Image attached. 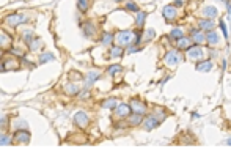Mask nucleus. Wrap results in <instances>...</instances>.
<instances>
[{
    "label": "nucleus",
    "mask_w": 231,
    "mask_h": 148,
    "mask_svg": "<svg viewBox=\"0 0 231 148\" xmlns=\"http://www.w3.org/2000/svg\"><path fill=\"white\" fill-rule=\"evenodd\" d=\"M29 47H30V51H36V49H39V47H41L39 38H33L30 43H29Z\"/></svg>",
    "instance_id": "b1692460"
},
{
    "label": "nucleus",
    "mask_w": 231,
    "mask_h": 148,
    "mask_svg": "<svg viewBox=\"0 0 231 148\" xmlns=\"http://www.w3.org/2000/svg\"><path fill=\"white\" fill-rule=\"evenodd\" d=\"M94 33H96V29H94V25H93L91 22H87V24H83V35H85L87 38L93 36Z\"/></svg>",
    "instance_id": "f3484780"
},
{
    "label": "nucleus",
    "mask_w": 231,
    "mask_h": 148,
    "mask_svg": "<svg viewBox=\"0 0 231 148\" xmlns=\"http://www.w3.org/2000/svg\"><path fill=\"white\" fill-rule=\"evenodd\" d=\"M49 60H54V55L52 54H43L39 57V63H46V61H49Z\"/></svg>",
    "instance_id": "2f4dec72"
},
{
    "label": "nucleus",
    "mask_w": 231,
    "mask_h": 148,
    "mask_svg": "<svg viewBox=\"0 0 231 148\" xmlns=\"http://www.w3.org/2000/svg\"><path fill=\"white\" fill-rule=\"evenodd\" d=\"M11 143V139L8 136H0V146H5V145H10Z\"/></svg>",
    "instance_id": "473e14b6"
},
{
    "label": "nucleus",
    "mask_w": 231,
    "mask_h": 148,
    "mask_svg": "<svg viewBox=\"0 0 231 148\" xmlns=\"http://www.w3.org/2000/svg\"><path fill=\"white\" fill-rule=\"evenodd\" d=\"M128 121H129V124H140L143 121V115H140V114H134V115H128Z\"/></svg>",
    "instance_id": "a211bd4d"
},
{
    "label": "nucleus",
    "mask_w": 231,
    "mask_h": 148,
    "mask_svg": "<svg viewBox=\"0 0 231 148\" xmlns=\"http://www.w3.org/2000/svg\"><path fill=\"white\" fill-rule=\"evenodd\" d=\"M115 2H121V0H115Z\"/></svg>",
    "instance_id": "49530a36"
},
{
    "label": "nucleus",
    "mask_w": 231,
    "mask_h": 148,
    "mask_svg": "<svg viewBox=\"0 0 231 148\" xmlns=\"http://www.w3.org/2000/svg\"><path fill=\"white\" fill-rule=\"evenodd\" d=\"M220 29H222V32H223V36H225V39L228 38V30H226V24L225 22H223V20H220Z\"/></svg>",
    "instance_id": "f704fd0d"
},
{
    "label": "nucleus",
    "mask_w": 231,
    "mask_h": 148,
    "mask_svg": "<svg viewBox=\"0 0 231 148\" xmlns=\"http://www.w3.org/2000/svg\"><path fill=\"white\" fill-rule=\"evenodd\" d=\"M142 123H143V128H145L146 131H151V129H154V128H157L160 121H159V120L154 117V115H149V117H146Z\"/></svg>",
    "instance_id": "423d86ee"
},
{
    "label": "nucleus",
    "mask_w": 231,
    "mask_h": 148,
    "mask_svg": "<svg viewBox=\"0 0 231 148\" xmlns=\"http://www.w3.org/2000/svg\"><path fill=\"white\" fill-rule=\"evenodd\" d=\"M145 19H146V13H143V11H137V19H135L137 27H142L143 22H145Z\"/></svg>",
    "instance_id": "5701e85b"
},
{
    "label": "nucleus",
    "mask_w": 231,
    "mask_h": 148,
    "mask_svg": "<svg viewBox=\"0 0 231 148\" xmlns=\"http://www.w3.org/2000/svg\"><path fill=\"white\" fill-rule=\"evenodd\" d=\"M181 60H183V54L178 52V51H168L165 54V65L167 66H176L178 63H181Z\"/></svg>",
    "instance_id": "f03ea898"
},
{
    "label": "nucleus",
    "mask_w": 231,
    "mask_h": 148,
    "mask_svg": "<svg viewBox=\"0 0 231 148\" xmlns=\"http://www.w3.org/2000/svg\"><path fill=\"white\" fill-rule=\"evenodd\" d=\"M154 35H156V32H154L152 29H148V30L145 32V39H152Z\"/></svg>",
    "instance_id": "72a5a7b5"
},
{
    "label": "nucleus",
    "mask_w": 231,
    "mask_h": 148,
    "mask_svg": "<svg viewBox=\"0 0 231 148\" xmlns=\"http://www.w3.org/2000/svg\"><path fill=\"white\" fill-rule=\"evenodd\" d=\"M219 35H217L214 30H211V32H208V35H206V43L208 44H211V46H214V44H217L219 43Z\"/></svg>",
    "instance_id": "dca6fc26"
},
{
    "label": "nucleus",
    "mask_w": 231,
    "mask_h": 148,
    "mask_svg": "<svg viewBox=\"0 0 231 148\" xmlns=\"http://www.w3.org/2000/svg\"><path fill=\"white\" fill-rule=\"evenodd\" d=\"M126 10H129V11H138V6L135 3L129 2V3H126Z\"/></svg>",
    "instance_id": "c9c22d12"
},
{
    "label": "nucleus",
    "mask_w": 231,
    "mask_h": 148,
    "mask_svg": "<svg viewBox=\"0 0 231 148\" xmlns=\"http://www.w3.org/2000/svg\"><path fill=\"white\" fill-rule=\"evenodd\" d=\"M65 91L68 95H79V87H77L75 83H68L65 87Z\"/></svg>",
    "instance_id": "aec40b11"
},
{
    "label": "nucleus",
    "mask_w": 231,
    "mask_h": 148,
    "mask_svg": "<svg viewBox=\"0 0 231 148\" xmlns=\"http://www.w3.org/2000/svg\"><path fill=\"white\" fill-rule=\"evenodd\" d=\"M184 36V33H183V30L181 29H173L171 32H170V39H179V38H183Z\"/></svg>",
    "instance_id": "412c9836"
},
{
    "label": "nucleus",
    "mask_w": 231,
    "mask_h": 148,
    "mask_svg": "<svg viewBox=\"0 0 231 148\" xmlns=\"http://www.w3.org/2000/svg\"><path fill=\"white\" fill-rule=\"evenodd\" d=\"M11 54H16V55H19V57H22V55H24V52L20 51V49H14V47L11 49Z\"/></svg>",
    "instance_id": "4c0bfd02"
},
{
    "label": "nucleus",
    "mask_w": 231,
    "mask_h": 148,
    "mask_svg": "<svg viewBox=\"0 0 231 148\" xmlns=\"http://www.w3.org/2000/svg\"><path fill=\"white\" fill-rule=\"evenodd\" d=\"M112 41H113V35H112V33H104V35H102L101 43H102L104 46H109V44H112Z\"/></svg>",
    "instance_id": "4be33fe9"
},
{
    "label": "nucleus",
    "mask_w": 231,
    "mask_h": 148,
    "mask_svg": "<svg viewBox=\"0 0 231 148\" xmlns=\"http://www.w3.org/2000/svg\"><path fill=\"white\" fill-rule=\"evenodd\" d=\"M10 41H11V38H10L5 32L0 30V46H6V44L10 43Z\"/></svg>",
    "instance_id": "393cba45"
},
{
    "label": "nucleus",
    "mask_w": 231,
    "mask_h": 148,
    "mask_svg": "<svg viewBox=\"0 0 231 148\" xmlns=\"http://www.w3.org/2000/svg\"><path fill=\"white\" fill-rule=\"evenodd\" d=\"M195 68H197V71H200V73H208V71H211V69L214 68V65H212L211 60H205V61L197 63Z\"/></svg>",
    "instance_id": "f8f14e48"
},
{
    "label": "nucleus",
    "mask_w": 231,
    "mask_h": 148,
    "mask_svg": "<svg viewBox=\"0 0 231 148\" xmlns=\"http://www.w3.org/2000/svg\"><path fill=\"white\" fill-rule=\"evenodd\" d=\"M198 25H200L201 30H206V32L214 30V27H215V24L212 22V19H200L198 20Z\"/></svg>",
    "instance_id": "ddd939ff"
},
{
    "label": "nucleus",
    "mask_w": 231,
    "mask_h": 148,
    "mask_svg": "<svg viewBox=\"0 0 231 148\" xmlns=\"http://www.w3.org/2000/svg\"><path fill=\"white\" fill-rule=\"evenodd\" d=\"M217 8L215 6H205L203 8V16H205V19H214V17H217Z\"/></svg>",
    "instance_id": "2eb2a0df"
},
{
    "label": "nucleus",
    "mask_w": 231,
    "mask_h": 148,
    "mask_svg": "<svg viewBox=\"0 0 231 148\" xmlns=\"http://www.w3.org/2000/svg\"><path fill=\"white\" fill-rule=\"evenodd\" d=\"M0 71H5V69H3V63H0Z\"/></svg>",
    "instance_id": "37998d69"
},
{
    "label": "nucleus",
    "mask_w": 231,
    "mask_h": 148,
    "mask_svg": "<svg viewBox=\"0 0 231 148\" xmlns=\"http://www.w3.org/2000/svg\"><path fill=\"white\" fill-rule=\"evenodd\" d=\"M99 77H101L99 71H90L87 74V77H85V90H90V87H91L93 83L99 79Z\"/></svg>",
    "instance_id": "9d476101"
},
{
    "label": "nucleus",
    "mask_w": 231,
    "mask_h": 148,
    "mask_svg": "<svg viewBox=\"0 0 231 148\" xmlns=\"http://www.w3.org/2000/svg\"><path fill=\"white\" fill-rule=\"evenodd\" d=\"M121 54H123V49L118 46V47H113V49H112L110 57H121Z\"/></svg>",
    "instance_id": "c756f323"
},
{
    "label": "nucleus",
    "mask_w": 231,
    "mask_h": 148,
    "mask_svg": "<svg viewBox=\"0 0 231 148\" xmlns=\"http://www.w3.org/2000/svg\"><path fill=\"white\" fill-rule=\"evenodd\" d=\"M2 54H3V51H2V49H0V57H2Z\"/></svg>",
    "instance_id": "a18cd8bd"
},
{
    "label": "nucleus",
    "mask_w": 231,
    "mask_h": 148,
    "mask_svg": "<svg viewBox=\"0 0 231 148\" xmlns=\"http://www.w3.org/2000/svg\"><path fill=\"white\" fill-rule=\"evenodd\" d=\"M187 55L192 60H198L200 61V60H203V57H205V51H203L200 46L195 44V46H190V47L187 49Z\"/></svg>",
    "instance_id": "7ed1b4c3"
},
{
    "label": "nucleus",
    "mask_w": 231,
    "mask_h": 148,
    "mask_svg": "<svg viewBox=\"0 0 231 148\" xmlns=\"http://www.w3.org/2000/svg\"><path fill=\"white\" fill-rule=\"evenodd\" d=\"M226 143H228V145H231V137H229V139L226 140Z\"/></svg>",
    "instance_id": "c03bdc74"
},
{
    "label": "nucleus",
    "mask_w": 231,
    "mask_h": 148,
    "mask_svg": "<svg viewBox=\"0 0 231 148\" xmlns=\"http://www.w3.org/2000/svg\"><path fill=\"white\" fill-rule=\"evenodd\" d=\"M226 6H228V17L231 19V0H228V2H226Z\"/></svg>",
    "instance_id": "ea45409f"
},
{
    "label": "nucleus",
    "mask_w": 231,
    "mask_h": 148,
    "mask_svg": "<svg viewBox=\"0 0 231 148\" xmlns=\"http://www.w3.org/2000/svg\"><path fill=\"white\" fill-rule=\"evenodd\" d=\"M129 105H131V110H134V114L145 115V112H146V105H145L142 101H138V99H132V102H131Z\"/></svg>",
    "instance_id": "6e6552de"
},
{
    "label": "nucleus",
    "mask_w": 231,
    "mask_h": 148,
    "mask_svg": "<svg viewBox=\"0 0 231 148\" xmlns=\"http://www.w3.org/2000/svg\"><path fill=\"white\" fill-rule=\"evenodd\" d=\"M77 6L80 11H87L88 10V0H77Z\"/></svg>",
    "instance_id": "c85d7f7f"
},
{
    "label": "nucleus",
    "mask_w": 231,
    "mask_h": 148,
    "mask_svg": "<svg viewBox=\"0 0 231 148\" xmlns=\"http://www.w3.org/2000/svg\"><path fill=\"white\" fill-rule=\"evenodd\" d=\"M17 68H19V65H17L16 60H8L3 65V69H17Z\"/></svg>",
    "instance_id": "bb28decb"
},
{
    "label": "nucleus",
    "mask_w": 231,
    "mask_h": 148,
    "mask_svg": "<svg viewBox=\"0 0 231 148\" xmlns=\"http://www.w3.org/2000/svg\"><path fill=\"white\" fill-rule=\"evenodd\" d=\"M116 43L120 47L123 46H129L132 43V39H134V33H132L131 30H121V32H118L116 33Z\"/></svg>",
    "instance_id": "f257e3e1"
},
{
    "label": "nucleus",
    "mask_w": 231,
    "mask_h": 148,
    "mask_svg": "<svg viewBox=\"0 0 231 148\" xmlns=\"http://www.w3.org/2000/svg\"><path fill=\"white\" fill-rule=\"evenodd\" d=\"M107 71H109L110 76H113V74H116V73H120V71H121V66H120V65H112V66L107 69Z\"/></svg>",
    "instance_id": "7c9ffc66"
},
{
    "label": "nucleus",
    "mask_w": 231,
    "mask_h": 148,
    "mask_svg": "<svg viewBox=\"0 0 231 148\" xmlns=\"http://www.w3.org/2000/svg\"><path fill=\"white\" fill-rule=\"evenodd\" d=\"M32 39H33V38H32V32H25V33H24V41H25L27 44H29Z\"/></svg>",
    "instance_id": "e433bc0d"
},
{
    "label": "nucleus",
    "mask_w": 231,
    "mask_h": 148,
    "mask_svg": "<svg viewBox=\"0 0 231 148\" xmlns=\"http://www.w3.org/2000/svg\"><path fill=\"white\" fill-rule=\"evenodd\" d=\"M183 5H184V2H183V0H176L173 6H183Z\"/></svg>",
    "instance_id": "79ce46f5"
},
{
    "label": "nucleus",
    "mask_w": 231,
    "mask_h": 148,
    "mask_svg": "<svg viewBox=\"0 0 231 148\" xmlns=\"http://www.w3.org/2000/svg\"><path fill=\"white\" fill-rule=\"evenodd\" d=\"M14 139L17 140V142H20V143H29L30 134L27 132V129H19V131H16V134H14Z\"/></svg>",
    "instance_id": "9b49d317"
},
{
    "label": "nucleus",
    "mask_w": 231,
    "mask_h": 148,
    "mask_svg": "<svg viewBox=\"0 0 231 148\" xmlns=\"http://www.w3.org/2000/svg\"><path fill=\"white\" fill-rule=\"evenodd\" d=\"M190 46H192V41L189 39V38H184V36H183V38L178 39V47H179V49H186V51H187V49L190 47Z\"/></svg>",
    "instance_id": "6ab92c4d"
},
{
    "label": "nucleus",
    "mask_w": 231,
    "mask_h": 148,
    "mask_svg": "<svg viewBox=\"0 0 231 148\" xmlns=\"http://www.w3.org/2000/svg\"><path fill=\"white\" fill-rule=\"evenodd\" d=\"M131 105L129 104H116V107H115V114L120 117V118H124V117H128L131 114Z\"/></svg>",
    "instance_id": "1a4fd4ad"
},
{
    "label": "nucleus",
    "mask_w": 231,
    "mask_h": 148,
    "mask_svg": "<svg viewBox=\"0 0 231 148\" xmlns=\"http://www.w3.org/2000/svg\"><path fill=\"white\" fill-rule=\"evenodd\" d=\"M5 124H6V117H2L0 118V128H3Z\"/></svg>",
    "instance_id": "a19ab883"
},
{
    "label": "nucleus",
    "mask_w": 231,
    "mask_h": 148,
    "mask_svg": "<svg viewBox=\"0 0 231 148\" xmlns=\"http://www.w3.org/2000/svg\"><path fill=\"white\" fill-rule=\"evenodd\" d=\"M116 104H118L116 99H107V101L102 102V107H106V109H115Z\"/></svg>",
    "instance_id": "cd10ccee"
},
{
    "label": "nucleus",
    "mask_w": 231,
    "mask_h": 148,
    "mask_svg": "<svg viewBox=\"0 0 231 148\" xmlns=\"http://www.w3.org/2000/svg\"><path fill=\"white\" fill-rule=\"evenodd\" d=\"M192 41L195 44H203L206 41V36L201 30H192Z\"/></svg>",
    "instance_id": "4468645a"
},
{
    "label": "nucleus",
    "mask_w": 231,
    "mask_h": 148,
    "mask_svg": "<svg viewBox=\"0 0 231 148\" xmlns=\"http://www.w3.org/2000/svg\"><path fill=\"white\" fill-rule=\"evenodd\" d=\"M74 121H75V124L79 126V128H85V126L88 124V121H90V118H88V115L85 114V112H77V114L74 115Z\"/></svg>",
    "instance_id": "39448f33"
},
{
    "label": "nucleus",
    "mask_w": 231,
    "mask_h": 148,
    "mask_svg": "<svg viewBox=\"0 0 231 148\" xmlns=\"http://www.w3.org/2000/svg\"><path fill=\"white\" fill-rule=\"evenodd\" d=\"M27 121H24V120H16L14 121V126H13V128H14L16 131H19V129H27Z\"/></svg>",
    "instance_id": "a878e982"
},
{
    "label": "nucleus",
    "mask_w": 231,
    "mask_h": 148,
    "mask_svg": "<svg viewBox=\"0 0 231 148\" xmlns=\"http://www.w3.org/2000/svg\"><path fill=\"white\" fill-rule=\"evenodd\" d=\"M137 51H138V47H137V46H131V44H129V49H128V52H129V54H134V52H137Z\"/></svg>",
    "instance_id": "58836bf2"
},
{
    "label": "nucleus",
    "mask_w": 231,
    "mask_h": 148,
    "mask_svg": "<svg viewBox=\"0 0 231 148\" xmlns=\"http://www.w3.org/2000/svg\"><path fill=\"white\" fill-rule=\"evenodd\" d=\"M162 14H164V17H165L167 22H171V20H174V19H176V16H178V13H176V6H173V5H167L165 8L162 10Z\"/></svg>",
    "instance_id": "20e7f679"
},
{
    "label": "nucleus",
    "mask_w": 231,
    "mask_h": 148,
    "mask_svg": "<svg viewBox=\"0 0 231 148\" xmlns=\"http://www.w3.org/2000/svg\"><path fill=\"white\" fill-rule=\"evenodd\" d=\"M6 22H8L10 25H19V24H24V22H27V16L25 14H11V16H8L6 17Z\"/></svg>",
    "instance_id": "0eeeda50"
}]
</instances>
